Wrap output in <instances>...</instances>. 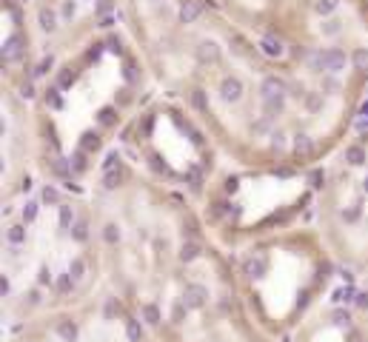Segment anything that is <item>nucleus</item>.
I'll use <instances>...</instances> for the list:
<instances>
[{
  "label": "nucleus",
  "instance_id": "nucleus-3",
  "mask_svg": "<svg viewBox=\"0 0 368 342\" xmlns=\"http://www.w3.org/2000/svg\"><path fill=\"white\" fill-rule=\"evenodd\" d=\"M351 306H354V326L360 328V334L368 339V288L362 291H351Z\"/></svg>",
  "mask_w": 368,
  "mask_h": 342
},
{
  "label": "nucleus",
  "instance_id": "nucleus-1",
  "mask_svg": "<svg viewBox=\"0 0 368 342\" xmlns=\"http://www.w3.org/2000/svg\"><path fill=\"white\" fill-rule=\"evenodd\" d=\"M6 342H158L140 319L123 311L114 297H106L91 319L61 311L49 319H23L9 326Z\"/></svg>",
  "mask_w": 368,
  "mask_h": 342
},
{
  "label": "nucleus",
  "instance_id": "nucleus-5",
  "mask_svg": "<svg viewBox=\"0 0 368 342\" xmlns=\"http://www.w3.org/2000/svg\"><path fill=\"white\" fill-rule=\"evenodd\" d=\"M37 21H41V29H43V32H54V26H57V12H54V9H41V17H37Z\"/></svg>",
  "mask_w": 368,
  "mask_h": 342
},
{
  "label": "nucleus",
  "instance_id": "nucleus-4",
  "mask_svg": "<svg viewBox=\"0 0 368 342\" xmlns=\"http://www.w3.org/2000/svg\"><path fill=\"white\" fill-rule=\"evenodd\" d=\"M203 14V3L200 0H183V6H180V23L188 26V23H197V17Z\"/></svg>",
  "mask_w": 368,
  "mask_h": 342
},
{
  "label": "nucleus",
  "instance_id": "nucleus-9",
  "mask_svg": "<svg viewBox=\"0 0 368 342\" xmlns=\"http://www.w3.org/2000/svg\"><path fill=\"white\" fill-rule=\"evenodd\" d=\"M151 3H160V0H151Z\"/></svg>",
  "mask_w": 368,
  "mask_h": 342
},
{
  "label": "nucleus",
  "instance_id": "nucleus-6",
  "mask_svg": "<svg viewBox=\"0 0 368 342\" xmlns=\"http://www.w3.org/2000/svg\"><path fill=\"white\" fill-rule=\"evenodd\" d=\"M337 6H340V0H317V3H314V12L325 17V14H334Z\"/></svg>",
  "mask_w": 368,
  "mask_h": 342
},
{
  "label": "nucleus",
  "instance_id": "nucleus-8",
  "mask_svg": "<svg viewBox=\"0 0 368 342\" xmlns=\"http://www.w3.org/2000/svg\"><path fill=\"white\" fill-rule=\"evenodd\" d=\"M61 17H66V21H72L74 17V0H66L63 9H61Z\"/></svg>",
  "mask_w": 368,
  "mask_h": 342
},
{
  "label": "nucleus",
  "instance_id": "nucleus-2",
  "mask_svg": "<svg viewBox=\"0 0 368 342\" xmlns=\"http://www.w3.org/2000/svg\"><path fill=\"white\" fill-rule=\"evenodd\" d=\"M154 339L158 342H274L260 326L237 314L231 297L217 302L215 308L191 317L188 322L169 331L166 337H154Z\"/></svg>",
  "mask_w": 368,
  "mask_h": 342
},
{
  "label": "nucleus",
  "instance_id": "nucleus-7",
  "mask_svg": "<svg viewBox=\"0 0 368 342\" xmlns=\"http://www.w3.org/2000/svg\"><path fill=\"white\" fill-rule=\"evenodd\" d=\"M94 9H98L100 21H103V14H109V12L114 9V3H111V0H98V3H94Z\"/></svg>",
  "mask_w": 368,
  "mask_h": 342
}]
</instances>
